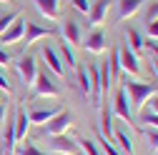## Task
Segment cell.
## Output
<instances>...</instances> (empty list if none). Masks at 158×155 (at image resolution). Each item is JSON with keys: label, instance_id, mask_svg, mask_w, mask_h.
Here are the masks:
<instances>
[{"label": "cell", "instance_id": "1", "mask_svg": "<svg viewBox=\"0 0 158 155\" xmlns=\"http://www.w3.org/2000/svg\"><path fill=\"white\" fill-rule=\"evenodd\" d=\"M123 90H126L128 100H131V110H141L146 105V100L156 93V85L153 83H141V80H135V78H126Z\"/></svg>", "mask_w": 158, "mask_h": 155}, {"label": "cell", "instance_id": "2", "mask_svg": "<svg viewBox=\"0 0 158 155\" xmlns=\"http://www.w3.org/2000/svg\"><path fill=\"white\" fill-rule=\"evenodd\" d=\"M81 35H83V30H81V25H78V20L73 15H65L63 20H60V40H65L68 45H81Z\"/></svg>", "mask_w": 158, "mask_h": 155}, {"label": "cell", "instance_id": "3", "mask_svg": "<svg viewBox=\"0 0 158 155\" xmlns=\"http://www.w3.org/2000/svg\"><path fill=\"white\" fill-rule=\"evenodd\" d=\"M70 123H73V115H70L68 110H60L58 115H53V118L43 125V133L50 135V138H53V135H63V133L70 128Z\"/></svg>", "mask_w": 158, "mask_h": 155}, {"label": "cell", "instance_id": "4", "mask_svg": "<svg viewBox=\"0 0 158 155\" xmlns=\"http://www.w3.org/2000/svg\"><path fill=\"white\" fill-rule=\"evenodd\" d=\"M118 58H121V70H126V75H131V78H135L138 73H141V63H138V55L126 45V43H121L118 45Z\"/></svg>", "mask_w": 158, "mask_h": 155}, {"label": "cell", "instance_id": "5", "mask_svg": "<svg viewBox=\"0 0 158 155\" xmlns=\"http://www.w3.org/2000/svg\"><path fill=\"white\" fill-rule=\"evenodd\" d=\"M15 68H18V75L25 85H33L35 78H38V65H35V58L33 55H20V60H15Z\"/></svg>", "mask_w": 158, "mask_h": 155}, {"label": "cell", "instance_id": "6", "mask_svg": "<svg viewBox=\"0 0 158 155\" xmlns=\"http://www.w3.org/2000/svg\"><path fill=\"white\" fill-rule=\"evenodd\" d=\"M40 55H43V60H45V68H48L53 75H58V78H63V75H65L63 58H60V53H58L55 48H50V45H43Z\"/></svg>", "mask_w": 158, "mask_h": 155}, {"label": "cell", "instance_id": "7", "mask_svg": "<svg viewBox=\"0 0 158 155\" xmlns=\"http://www.w3.org/2000/svg\"><path fill=\"white\" fill-rule=\"evenodd\" d=\"M35 93L38 95H43V98H58L60 95V88L55 85V80L48 75V70L45 73H38V78H35Z\"/></svg>", "mask_w": 158, "mask_h": 155}, {"label": "cell", "instance_id": "8", "mask_svg": "<svg viewBox=\"0 0 158 155\" xmlns=\"http://www.w3.org/2000/svg\"><path fill=\"white\" fill-rule=\"evenodd\" d=\"M113 5V0H95V3H90V10H88V25L90 28H98L103 20H106V15Z\"/></svg>", "mask_w": 158, "mask_h": 155}, {"label": "cell", "instance_id": "9", "mask_svg": "<svg viewBox=\"0 0 158 155\" xmlns=\"http://www.w3.org/2000/svg\"><path fill=\"white\" fill-rule=\"evenodd\" d=\"M23 33H25V20L18 15L15 20L8 25V30L0 33V43H3V45H13V43H18V40H23Z\"/></svg>", "mask_w": 158, "mask_h": 155}, {"label": "cell", "instance_id": "10", "mask_svg": "<svg viewBox=\"0 0 158 155\" xmlns=\"http://www.w3.org/2000/svg\"><path fill=\"white\" fill-rule=\"evenodd\" d=\"M113 113L118 115V118H123V120H133V110H131V100H128V95L123 88H118L115 90V98H113Z\"/></svg>", "mask_w": 158, "mask_h": 155}, {"label": "cell", "instance_id": "11", "mask_svg": "<svg viewBox=\"0 0 158 155\" xmlns=\"http://www.w3.org/2000/svg\"><path fill=\"white\" fill-rule=\"evenodd\" d=\"M83 45H85V50H88V53H93V55H101V53H106V48H108L106 33H103L101 28H93V30L88 33V40H85Z\"/></svg>", "mask_w": 158, "mask_h": 155}, {"label": "cell", "instance_id": "12", "mask_svg": "<svg viewBox=\"0 0 158 155\" xmlns=\"http://www.w3.org/2000/svg\"><path fill=\"white\" fill-rule=\"evenodd\" d=\"M48 35H55V30L53 28H43V25H38V23H25V33H23V40L28 43V45H33V43H38L40 38H48Z\"/></svg>", "mask_w": 158, "mask_h": 155}, {"label": "cell", "instance_id": "13", "mask_svg": "<svg viewBox=\"0 0 158 155\" xmlns=\"http://www.w3.org/2000/svg\"><path fill=\"white\" fill-rule=\"evenodd\" d=\"M13 128H15V143L23 140L28 135V128H30V118H28V110L25 108H18V113L13 115Z\"/></svg>", "mask_w": 158, "mask_h": 155}, {"label": "cell", "instance_id": "14", "mask_svg": "<svg viewBox=\"0 0 158 155\" xmlns=\"http://www.w3.org/2000/svg\"><path fill=\"white\" fill-rule=\"evenodd\" d=\"M35 8L48 20H58L60 18V0H35Z\"/></svg>", "mask_w": 158, "mask_h": 155}, {"label": "cell", "instance_id": "15", "mask_svg": "<svg viewBox=\"0 0 158 155\" xmlns=\"http://www.w3.org/2000/svg\"><path fill=\"white\" fill-rule=\"evenodd\" d=\"M50 148H53V153H70V155H75V150H78V143H75L73 138H68V135L63 133V135H53Z\"/></svg>", "mask_w": 158, "mask_h": 155}, {"label": "cell", "instance_id": "16", "mask_svg": "<svg viewBox=\"0 0 158 155\" xmlns=\"http://www.w3.org/2000/svg\"><path fill=\"white\" fill-rule=\"evenodd\" d=\"M63 108H30L28 110V118H30V123H35V125H45L53 115H58Z\"/></svg>", "mask_w": 158, "mask_h": 155}, {"label": "cell", "instance_id": "17", "mask_svg": "<svg viewBox=\"0 0 158 155\" xmlns=\"http://www.w3.org/2000/svg\"><path fill=\"white\" fill-rule=\"evenodd\" d=\"M115 3H118V10H115L118 20H126V18L135 15L138 10L143 8V0H115Z\"/></svg>", "mask_w": 158, "mask_h": 155}, {"label": "cell", "instance_id": "18", "mask_svg": "<svg viewBox=\"0 0 158 155\" xmlns=\"http://www.w3.org/2000/svg\"><path fill=\"white\" fill-rule=\"evenodd\" d=\"M126 45H128L133 53H141V50L146 48V38L138 33L135 28H128V30H126Z\"/></svg>", "mask_w": 158, "mask_h": 155}, {"label": "cell", "instance_id": "19", "mask_svg": "<svg viewBox=\"0 0 158 155\" xmlns=\"http://www.w3.org/2000/svg\"><path fill=\"white\" fill-rule=\"evenodd\" d=\"M113 140H118V148H121V153H133V138H131V133L123 130V128H118L113 130Z\"/></svg>", "mask_w": 158, "mask_h": 155}, {"label": "cell", "instance_id": "20", "mask_svg": "<svg viewBox=\"0 0 158 155\" xmlns=\"http://www.w3.org/2000/svg\"><path fill=\"white\" fill-rule=\"evenodd\" d=\"M60 58H63V65H68L70 70H75V68H78L75 50H73V45H68L65 40H60Z\"/></svg>", "mask_w": 158, "mask_h": 155}, {"label": "cell", "instance_id": "21", "mask_svg": "<svg viewBox=\"0 0 158 155\" xmlns=\"http://www.w3.org/2000/svg\"><path fill=\"white\" fill-rule=\"evenodd\" d=\"M75 75H78V88H81L83 95H90V75H88V68H75Z\"/></svg>", "mask_w": 158, "mask_h": 155}, {"label": "cell", "instance_id": "22", "mask_svg": "<svg viewBox=\"0 0 158 155\" xmlns=\"http://www.w3.org/2000/svg\"><path fill=\"white\" fill-rule=\"evenodd\" d=\"M108 70H110V80H118V75H121V58H118V45H115V48L110 50Z\"/></svg>", "mask_w": 158, "mask_h": 155}, {"label": "cell", "instance_id": "23", "mask_svg": "<svg viewBox=\"0 0 158 155\" xmlns=\"http://www.w3.org/2000/svg\"><path fill=\"white\" fill-rule=\"evenodd\" d=\"M98 148H101V153H103V155H123L121 150L113 145V140H108L106 135H101V133H98Z\"/></svg>", "mask_w": 158, "mask_h": 155}, {"label": "cell", "instance_id": "24", "mask_svg": "<svg viewBox=\"0 0 158 155\" xmlns=\"http://www.w3.org/2000/svg\"><path fill=\"white\" fill-rule=\"evenodd\" d=\"M75 143H78V148H81L85 155H103L101 148H98L93 140H88V138H75Z\"/></svg>", "mask_w": 158, "mask_h": 155}, {"label": "cell", "instance_id": "25", "mask_svg": "<svg viewBox=\"0 0 158 155\" xmlns=\"http://www.w3.org/2000/svg\"><path fill=\"white\" fill-rule=\"evenodd\" d=\"M15 155H45V153L38 148V145H33V143H25V145H20V148L15 150Z\"/></svg>", "mask_w": 158, "mask_h": 155}, {"label": "cell", "instance_id": "26", "mask_svg": "<svg viewBox=\"0 0 158 155\" xmlns=\"http://www.w3.org/2000/svg\"><path fill=\"white\" fill-rule=\"evenodd\" d=\"M141 120H143L148 128H158V113H153V110H146V113L141 115Z\"/></svg>", "mask_w": 158, "mask_h": 155}, {"label": "cell", "instance_id": "27", "mask_svg": "<svg viewBox=\"0 0 158 155\" xmlns=\"http://www.w3.org/2000/svg\"><path fill=\"white\" fill-rule=\"evenodd\" d=\"M15 18H18V13H0V33H5Z\"/></svg>", "mask_w": 158, "mask_h": 155}, {"label": "cell", "instance_id": "28", "mask_svg": "<svg viewBox=\"0 0 158 155\" xmlns=\"http://www.w3.org/2000/svg\"><path fill=\"white\" fill-rule=\"evenodd\" d=\"M146 140H148V145L153 150H158V128H148L146 130Z\"/></svg>", "mask_w": 158, "mask_h": 155}, {"label": "cell", "instance_id": "29", "mask_svg": "<svg viewBox=\"0 0 158 155\" xmlns=\"http://www.w3.org/2000/svg\"><path fill=\"white\" fill-rule=\"evenodd\" d=\"M70 3H73V8H75L78 13L88 15V10H90V0H70Z\"/></svg>", "mask_w": 158, "mask_h": 155}, {"label": "cell", "instance_id": "30", "mask_svg": "<svg viewBox=\"0 0 158 155\" xmlns=\"http://www.w3.org/2000/svg\"><path fill=\"white\" fill-rule=\"evenodd\" d=\"M156 18H158V0H156V3H151V5H148V10H146V23L156 20Z\"/></svg>", "mask_w": 158, "mask_h": 155}, {"label": "cell", "instance_id": "31", "mask_svg": "<svg viewBox=\"0 0 158 155\" xmlns=\"http://www.w3.org/2000/svg\"><path fill=\"white\" fill-rule=\"evenodd\" d=\"M146 25H148V38L151 40H158V18L151 20V23H146Z\"/></svg>", "mask_w": 158, "mask_h": 155}, {"label": "cell", "instance_id": "32", "mask_svg": "<svg viewBox=\"0 0 158 155\" xmlns=\"http://www.w3.org/2000/svg\"><path fill=\"white\" fill-rule=\"evenodd\" d=\"M5 65H10V53L5 48H0V68H5Z\"/></svg>", "mask_w": 158, "mask_h": 155}, {"label": "cell", "instance_id": "33", "mask_svg": "<svg viewBox=\"0 0 158 155\" xmlns=\"http://www.w3.org/2000/svg\"><path fill=\"white\" fill-rule=\"evenodd\" d=\"M148 103H151V110H153V113H158V90L148 98Z\"/></svg>", "mask_w": 158, "mask_h": 155}, {"label": "cell", "instance_id": "34", "mask_svg": "<svg viewBox=\"0 0 158 155\" xmlns=\"http://www.w3.org/2000/svg\"><path fill=\"white\" fill-rule=\"evenodd\" d=\"M0 90H3V93H10V83H8V78H3V75H0Z\"/></svg>", "mask_w": 158, "mask_h": 155}, {"label": "cell", "instance_id": "35", "mask_svg": "<svg viewBox=\"0 0 158 155\" xmlns=\"http://www.w3.org/2000/svg\"><path fill=\"white\" fill-rule=\"evenodd\" d=\"M151 68H153V73L158 75V60H156V58H151Z\"/></svg>", "mask_w": 158, "mask_h": 155}, {"label": "cell", "instance_id": "36", "mask_svg": "<svg viewBox=\"0 0 158 155\" xmlns=\"http://www.w3.org/2000/svg\"><path fill=\"white\" fill-rule=\"evenodd\" d=\"M50 155H70V153H50Z\"/></svg>", "mask_w": 158, "mask_h": 155}, {"label": "cell", "instance_id": "37", "mask_svg": "<svg viewBox=\"0 0 158 155\" xmlns=\"http://www.w3.org/2000/svg\"><path fill=\"white\" fill-rule=\"evenodd\" d=\"M0 103H5V100H3V90H0Z\"/></svg>", "mask_w": 158, "mask_h": 155}, {"label": "cell", "instance_id": "38", "mask_svg": "<svg viewBox=\"0 0 158 155\" xmlns=\"http://www.w3.org/2000/svg\"><path fill=\"white\" fill-rule=\"evenodd\" d=\"M0 3H8V0H0Z\"/></svg>", "mask_w": 158, "mask_h": 155}]
</instances>
